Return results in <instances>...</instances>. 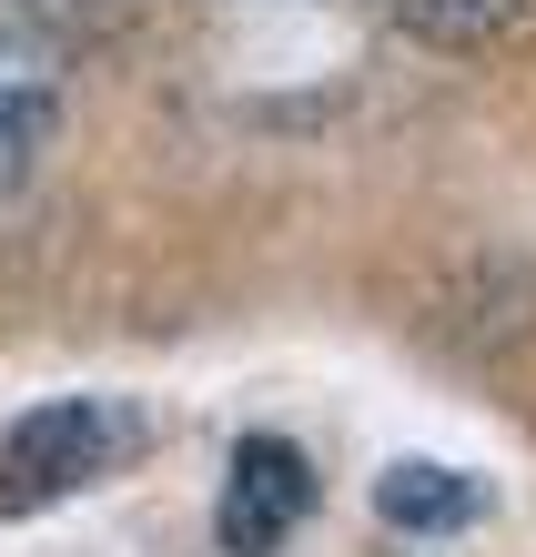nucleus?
Here are the masks:
<instances>
[{
  "mask_svg": "<svg viewBox=\"0 0 536 557\" xmlns=\"http://www.w3.org/2000/svg\"><path fill=\"white\" fill-rule=\"evenodd\" d=\"M132 406L112 396H61V406H30L11 436H0V507H51V497H72V486L91 476H112L122 456H132Z\"/></svg>",
  "mask_w": 536,
  "mask_h": 557,
  "instance_id": "obj_1",
  "label": "nucleus"
},
{
  "mask_svg": "<svg viewBox=\"0 0 536 557\" xmlns=\"http://www.w3.org/2000/svg\"><path fill=\"white\" fill-rule=\"evenodd\" d=\"M304 507H314V467H304L294 436H244V446H233L223 507H213V528H223L233 557H274L294 528H304Z\"/></svg>",
  "mask_w": 536,
  "mask_h": 557,
  "instance_id": "obj_2",
  "label": "nucleus"
},
{
  "mask_svg": "<svg viewBox=\"0 0 536 557\" xmlns=\"http://www.w3.org/2000/svg\"><path fill=\"white\" fill-rule=\"evenodd\" d=\"M51 133H61V41L30 11H0V193L41 173Z\"/></svg>",
  "mask_w": 536,
  "mask_h": 557,
  "instance_id": "obj_3",
  "label": "nucleus"
},
{
  "mask_svg": "<svg viewBox=\"0 0 536 557\" xmlns=\"http://www.w3.org/2000/svg\"><path fill=\"white\" fill-rule=\"evenodd\" d=\"M375 507L395 517V528H415V537H435V528H465L486 497H476V476H456V467H385V486H375Z\"/></svg>",
  "mask_w": 536,
  "mask_h": 557,
  "instance_id": "obj_4",
  "label": "nucleus"
},
{
  "mask_svg": "<svg viewBox=\"0 0 536 557\" xmlns=\"http://www.w3.org/2000/svg\"><path fill=\"white\" fill-rule=\"evenodd\" d=\"M415 30H435V41H486V30H507L526 0H395Z\"/></svg>",
  "mask_w": 536,
  "mask_h": 557,
  "instance_id": "obj_5",
  "label": "nucleus"
}]
</instances>
